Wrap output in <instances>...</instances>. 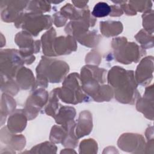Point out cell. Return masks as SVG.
Masks as SVG:
<instances>
[{
  "instance_id": "4dcf8cb0",
  "label": "cell",
  "mask_w": 154,
  "mask_h": 154,
  "mask_svg": "<svg viewBox=\"0 0 154 154\" xmlns=\"http://www.w3.org/2000/svg\"><path fill=\"white\" fill-rule=\"evenodd\" d=\"M135 11L145 12L152 9V2L150 1H128Z\"/></svg>"
},
{
  "instance_id": "44dd1931",
  "label": "cell",
  "mask_w": 154,
  "mask_h": 154,
  "mask_svg": "<svg viewBox=\"0 0 154 154\" xmlns=\"http://www.w3.org/2000/svg\"><path fill=\"white\" fill-rule=\"evenodd\" d=\"M75 121H73L67 128L64 127L62 125H54L51 129L49 140L54 143H63L68 135L69 132L71 127L75 125Z\"/></svg>"
},
{
  "instance_id": "e0dca14e",
  "label": "cell",
  "mask_w": 154,
  "mask_h": 154,
  "mask_svg": "<svg viewBox=\"0 0 154 154\" xmlns=\"http://www.w3.org/2000/svg\"><path fill=\"white\" fill-rule=\"evenodd\" d=\"M16 78L17 84L23 90L33 88L36 86V82L32 71L25 67H22L18 70Z\"/></svg>"
},
{
  "instance_id": "cb8c5ba5",
  "label": "cell",
  "mask_w": 154,
  "mask_h": 154,
  "mask_svg": "<svg viewBox=\"0 0 154 154\" xmlns=\"http://www.w3.org/2000/svg\"><path fill=\"white\" fill-rule=\"evenodd\" d=\"M51 8V6L49 2L45 1H29L26 8L29 12L39 14L50 11Z\"/></svg>"
},
{
  "instance_id": "d6986e66",
  "label": "cell",
  "mask_w": 154,
  "mask_h": 154,
  "mask_svg": "<svg viewBox=\"0 0 154 154\" xmlns=\"http://www.w3.org/2000/svg\"><path fill=\"white\" fill-rule=\"evenodd\" d=\"M56 37V31L54 28H51L42 36L43 52L47 57L57 56L54 50V44Z\"/></svg>"
},
{
  "instance_id": "277c9868",
  "label": "cell",
  "mask_w": 154,
  "mask_h": 154,
  "mask_svg": "<svg viewBox=\"0 0 154 154\" xmlns=\"http://www.w3.org/2000/svg\"><path fill=\"white\" fill-rule=\"evenodd\" d=\"M111 46L116 61L124 64H129L132 62L137 63L146 54L141 47L135 43L128 42L124 37L112 39Z\"/></svg>"
},
{
  "instance_id": "8992f818",
  "label": "cell",
  "mask_w": 154,
  "mask_h": 154,
  "mask_svg": "<svg viewBox=\"0 0 154 154\" xmlns=\"http://www.w3.org/2000/svg\"><path fill=\"white\" fill-rule=\"evenodd\" d=\"M52 23L53 19L49 15L28 12L23 13L14 22V25L35 37L42 30L49 29Z\"/></svg>"
},
{
  "instance_id": "2e32d148",
  "label": "cell",
  "mask_w": 154,
  "mask_h": 154,
  "mask_svg": "<svg viewBox=\"0 0 154 154\" xmlns=\"http://www.w3.org/2000/svg\"><path fill=\"white\" fill-rule=\"evenodd\" d=\"M92 115L88 111H83L79 114L76 124L75 135L79 139L85 135H88L92 131Z\"/></svg>"
},
{
  "instance_id": "f1b7e54d",
  "label": "cell",
  "mask_w": 154,
  "mask_h": 154,
  "mask_svg": "<svg viewBox=\"0 0 154 154\" xmlns=\"http://www.w3.org/2000/svg\"><path fill=\"white\" fill-rule=\"evenodd\" d=\"M153 10L150 9L145 11L142 15L143 26L144 29L149 33L153 34Z\"/></svg>"
},
{
  "instance_id": "7c38bea8",
  "label": "cell",
  "mask_w": 154,
  "mask_h": 154,
  "mask_svg": "<svg viewBox=\"0 0 154 154\" xmlns=\"http://www.w3.org/2000/svg\"><path fill=\"white\" fill-rule=\"evenodd\" d=\"M153 56L143 58L138 65L134 75L137 84L143 86H146L150 84L153 79Z\"/></svg>"
},
{
  "instance_id": "f546056e",
  "label": "cell",
  "mask_w": 154,
  "mask_h": 154,
  "mask_svg": "<svg viewBox=\"0 0 154 154\" xmlns=\"http://www.w3.org/2000/svg\"><path fill=\"white\" fill-rule=\"evenodd\" d=\"M97 151V143L91 138L84 140L81 142L79 145V153H96Z\"/></svg>"
},
{
  "instance_id": "484cf974",
  "label": "cell",
  "mask_w": 154,
  "mask_h": 154,
  "mask_svg": "<svg viewBox=\"0 0 154 154\" xmlns=\"http://www.w3.org/2000/svg\"><path fill=\"white\" fill-rule=\"evenodd\" d=\"M1 104L4 105V106H1V117L4 115L6 117L7 115L13 112L16 106L14 99L7 94H2Z\"/></svg>"
},
{
  "instance_id": "7402d4cb",
  "label": "cell",
  "mask_w": 154,
  "mask_h": 154,
  "mask_svg": "<svg viewBox=\"0 0 154 154\" xmlns=\"http://www.w3.org/2000/svg\"><path fill=\"white\" fill-rule=\"evenodd\" d=\"M81 45L89 48L95 47L99 42L100 36L97 34V31H87V32L75 37Z\"/></svg>"
},
{
  "instance_id": "e575fe53",
  "label": "cell",
  "mask_w": 154,
  "mask_h": 154,
  "mask_svg": "<svg viewBox=\"0 0 154 154\" xmlns=\"http://www.w3.org/2000/svg\"><path fill=\"white\" fill-rule=\"evenodd\" d=\"M72 2L74 4V5L78 8L83 9L87 7V4L88 3V1H73Z\"/></svg>"
},
{
  "instance_id": "d6a6232c",
  "label": "cell",
  "mask_w": 154,
  "mask_h": 154,
  "mask_svg": "<svg viewBox=\"0 0 154 154\" xmlns=\"http://www.w3.org/2000/svg\"><path fill=\"white\" fill-rule=\"evenodd\" d=\"M67 20V19L65 17L60 11L57 12L53 15V22L54 25L57 27L64 26L66 24Z\"/></svg>"
},
{
  "instance_id": "1f68e13d",
  "label": "cell",
  "mask_w": 154,
  "mask_h": 154,
  "mask_svg": "<svg viewBox=\"0 0 154 154\" xmlns=\"http://www.w3.org/2000/svg\"><path fill=\"white\" fill-rule=\"evenodd\" d=\"M38 149H39V150H37L35 153H56L57 147L54 144H52L48 141H46L43 143L39 144L32 147L30 152L31 153L32 152Z\"/></svg>"
},
{
  "instance_id": "ba28073f",
  "label": "cell",
  "mask_w": 154,
  "mask_h": 154,
  "mask_svg": "<svg viewBox=\"0 0 154 154\" xmlns=\"http://www.w3.org/2000/svg\"><path fill=\"white\" fill-rule=\"evenodd\" d=\"M14 40L20 48V54L25 60L26 64H32L35 60L32 54H37L40 51V40H34L31 35L26 31L18 32L16 35Z\"/></svg>"
},
{
  "instance_id": "ffe728a7",
  "label": "cell",
  "mask_w": 154,
  "mask_h": 154,
  "mask_svg": "<svg viewBox=\"0 0 154 154\" xmlns=\"http://www.w3.org/2000/svg\"><path fill=\"white\" fill-rule=\"evenodd\" d=\"M123 25L119 21H102L100 22L101 33L106 37H114L120 34L123 31Z\"/></svg>"
},
{
  "instance_id": "9c48e42d",
  "label": "cell",
  "mask_w": 154,
  "mask_h": 154,
  "mask_svg": "<svg viewBox=\"0 0 154 154\" xmlns=\"http://www.w3.org/2000/svg\"><path fill=\"white\" fill-rule=\"evenodd\" d=\"M49 99V94L43 88L34 90L28 97L23 111L28 120L35 118L41 109L46 105Z\"/></svg>"
},
{
  "instance_id": "4fadbf2b",
  "label": "cell",
  "mask_w": 154,
  "mask_h": 154,
  "mask_svg": "<svg viewBox=\"0 0 154 154\" xmlns=\"http://www.w3.org/2000/svg\"><path fill=\"white\" fill-rule=\"evenodd\" d=\"M136 108L150 120H153V85L146 88L143 97L136 101Z\"/></svg>"
},
{
  "instance_id": "83f0119b",
  "label": "cell",
  "mask_w": 154,
  "mask_h": 154,
  "mask_svg": "<svg viewBox=\"0 0 154 154\" xmlns=\"http://www.w3.org/2000/svg\"><path fill=\"white\" fill-rule=\"evenodd\" d=\"M1 82H5L4 84H1V90L8 94L11 95L16 94L19 90V86L17 82L13 81V79H7L1 77Z\"/></svg>"
},
{
  "instance_id": "52a82bcc",
  "label": "cell",
  "mask_w": 154,
  "mask_h": 154,
  "mask_svg": "<svg viewBox=\"0 0 154 154\" xmlns=\"http://www.w3.org/2000/svg\"><path fill=\"white\" fill-rule=\"evenodd\" d=\"M24 64L25 60L19 51L13 49L1 51V77L13 79Z\"/></svg>"
},
{
  "instance_id": "9a60e30c",
  "label": "cell",
  "mask_w": 154,
  "mask_h": 154,
  "mask_svg": "<svg viewBox=\"0 0 154 154\" xmlns=\"http://www.w3.org/2000/svg\"><path fill=\"white\" fill-rule=\"evenodd\" d=\"M27 120L23 109H17L9 117L7 128L11 133L21 132L26 126Z\"/></svg>"
},
{
  "instance_id": "ac0fdd59",
  "label": "cell",
  "mask_w": 154,
  "mask_h": 154,
  "mask_svg": "<svg viewBox=\"0 0 154 154\" xmlns=\"http://www.w3.org/2000/svg\"><path fill=\"white\" fill-rule=\"evenodd\" d=\"M75 115L76 111L73 107L61 106L54 118L58 125L67 128L69 124L74 120Z\"/></svg>"
},
{
  "instance_id": "5b68a950",
  "label": "cell",
  "mask_w": 154,
  "mask_h": 154,
  "mask_svg": "<svg viewBox=\"0 0 154 154\" xmlns=\"http://www.w3.org/2000/svg\"><path fill=\"white\" fill-rule=\"evenodd\" d=\"M106 70L94 65H85L81 70L80 79L84 91L93 99L106 81Z\"/></svg>"
},
{
  "instance_id": "8fae6325",
  "label": "cell",
  "mask_w": 154,
  "mask_h": 154,
  "mask_svg": "<svg viewBox=\"0 0 154 154\" xmlns=\"http://www.w3.org/2000/svg\"><path fill=\"white\" fill-rule=\"evenodd\" d=\"M117 144L122 150L132 153L145 152L146 148L144 137L138 134H123L120 137Z\"/></svg>"
},
{
  "instance_id": "603a6c76",
  "label": "cell",
  "mask_w": 154,
  "mask_h": 154,
  "mask_svg": "<svg viewBox=\"0 0 154 154\" xmlns=\"http://www.w3.org/2000/svg\"><path fill=\"white\" fill-rule=\"evenodd\" d=\"M58 96L57 93V89L55 88L51 91L50 95L49 96L48 103L45 108V113L52 117H54L59 110Z\"/></svg>"
},
{
  "instance_id": "7a4b0ae2",
  "label": "cell",
  "mask_w": 154,
  "mask_h": 154,
  "mask_svg": "<svg viewBox=\"0 0 154 154\" xmlns=\"http://www.w3.org/2000/svg\"><path fill=\"white\" fill-rule=\"evenodd\" d=\"M69 71V66L65 61L42 57L36 68V84L46 88L48 82L59 83L64 78Z\"/></svg>"
},
{
  "instance_id": "3957f363",
  "label": "cell",
  "mask_w": 154,
  "mask_h": 154,
  "mask_svg": "<svg viewBox=\"0 0 154 154\" xmlns=\"http://www.w3.org/2000/svg\"><path fill=\"white\" fill-rule=\"evenodd\" d=\"M56 89L58 97L66 103L75 105L89 100L88 96L82 89L80 76L77 73L69 74L64 79L62 87Z\"/></svg>"
},
{
  "instance_id": "5bb4252c",
  "label": "cell",
  "mask_w": 154,
  "mask_h": 154,
  "mask_svg": "<svg viewBox=\"0 0 154 154\" xmlns=\"http://www.w3.org/2000/svg\"><path fill=\"white\" fill-rule=\"evenodd\" d=\"M76 42L73 36L68 35L66 37L60 36L55 38L54 50L57 56L69 54L72 52L76 51Z\"/></svg>"
},
{
  "instance_id": "d4e9b609",
  "label": "cell",
  "mask_w": 154,
  "mask_h": 154,
  "mask_svg": "<svg viewBox=\"0 0 154 154\" xmlns=\"http://www.w3.org/2000/svg\"><path fill=\"white\" fill-rule=\"evenodd\" d=\"M136 40L140 43L141 48L150 49L153 46V35L145 31L144 29L140 30L135 35Z\"/></svg>"
},
{
  "instance_id": "4316f807",
  "label": "cell",
  "mask_w": 154,
  "mask_h": 154,
  "mask_svg": "<svg viewBox=\"0 0 154 154\" xmlns=\"http://www.w3.org/2000/svg\"><path fill=\"white\" fill-rule=\"evenodd\" d=\"M111 13V7L105 2L97 3L91 12L94 17H103L109 15Z\"/></svg>"
},
{
  "instance_id": "30bf717a",
  "label": "cell",
  "mask_w": 154,
  "mask_h": 154,
  "mask_svg": "<svg viewBox=\"0 0 154 154\" xmlns=\"http://www.w3.org/2000/svg\"><path fill=\"white\" fill-rule=\"evenodd\" d=\"M29 1H1V10L2 20L6 22H16L23 13Z\"/></svg>"
},
{
  "instance_id": "836d02e7",
  "label": "cell",
  "mask_w": 154,
  "mask_h": 154,
  "mask_svg": "<svg viewBox=\"0 0 154 154\" xmlns=\"http://www.w3.org/2000/svg\"><path fill=\"white\" fill-rule=\"evenodd\" d=\"M110 7H111V13L109 15L111 16L117 17V16H122L123 14V11L120 6L114 5H111Z\"/></svg>"
},
{
  "instance_id": "6da1fadb",
  "label": "cell",
  "mask_w": 154,
  "mask_h": 154,
  "mask_svg": "<svg viewBox=\"0 0 154 154\" xmlns=\"http://www.w3.org/2000/svg\"><path fill=\"white\" fill-rule=\"evenodd\" d=\"M107 80L113 90L115 98L119 102L134 104L141 96L133 70L114 66L108 73Z\"/></svg>"
}]
</instances>
